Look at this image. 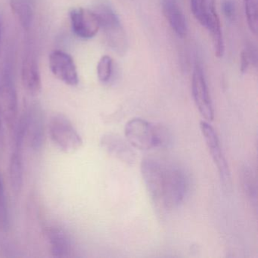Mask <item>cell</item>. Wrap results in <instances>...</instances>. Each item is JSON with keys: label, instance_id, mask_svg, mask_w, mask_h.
<instances>
[{"label": "cell", "instance_id": "obj_1", "mask_svg": "<svg viewBox=\"0 0 258 258\" xmlns=\"http://www.w3.org/2000/svg\"><path fill=\"white\" fill-rule=\"evenodd\" d=\"M140 169L149 196L158 207L173 210L183 202L188 186L183 170L154 158L143 160Z\"/></svg>", "mask_w": 258, "mask_h": 258}, {"label": "cell", "instance_id": "obj_2", "mask_svg": "<svg viewBox=\"0 0 258 258\" xmlns=\"http://www.w3.org/2000/svg\"><path fill=\"white\" fill-rule=\"evenodd\" d=\"M124 131L130 144L140 150L163 147L169 142V134L165 128L142 118L130 120Z\"/></svg>", "mask_w": 258, "mask_h": 258}, {"label": "cell", "instance_id": "obj_3", "mask_svg": "<svg viewBox=\"0 0 258 258\" xmlns=\"http://www.w3.org/2000/svg\"><path fill=\"white\" fill-rule=\"evenodd\" d=\"M191 10L196 20L211 34L216 56L221 58L225 46L216 0H191Z\"/></svg>", "mask_w": 258, "mask_h": 258}, {"label": "cell", "instance_id": "obj_4", "mask_svg": "<svg viewBox=\"0 0 258 258\" xmlns=\"http://www.w3.org/2000/svg\"><path fill=\"white\" fill-rule=\"evenodd\" d=\"M100 28L103 29L108 45L118 54H123L127 48L126 34L118 16L108 4H102L95 9Z\"/></svg>", "mask_w": 258, "mask_h": 258}, {"label": "cell", "instance_id": "obj_5", "mask_svg": "<svg viewBox=\"0 0 258 258\" xmlns=\"http://www.w3.org/2000/svg\"><path fill=\"white\" fill-rule=\"evenodd\" d=\"M49 134L52 143L64 153H75L82 147L81 135L70 120L63 114H56L51 118Z\"/></svg>", "mask_w": 258, "mask_h": 258}, {"label": "cell", "instance_id": "obj_6", "mask_svg": "<svg viewBox=\"0 0 258 258\" xmlns=\"http://www.w3.org/2000/svg\"><path fill=\"white\" fill-rule=\"evenodd\" d=\"M19 111L17 90L9 64L0 66V117L10 126L14 125Z\"/></svg>", "mask_w": 258, "mask_h": 258}, {"label": "cell", "instance_id": "obj_7", "mask_svg": "<svg viewBox=\"0 0 258 258\" xmlns=\"http://www.w3.org/2000/svg\"><path fill=\"white\" fill-rule=\"evenodd\" d=\"M25 126V137L30 147L39 150L44 142V116L38 103L30 105L21 117Z\"/></svg>", "mask_w": 258, "mask_h": 258}, {"label": "cell", "instance_id": "obj_8", "mask_svg": "<svg viewBox=\"0 0 258 258\" xmlns=\"http://www.w3.org/2000/svg\"><path fill=\"white\" fill-rule=\"evenodd\" d=\"M191 90L193 99L199 112L207 121H212L214 116L212 101L203 69L199 64H196L193 71Z\"/></svg>", "mask_w": 258, "mask_h": 258}, {"label": "cell", "instance_id": "obj_9", "mask_svg": "<svg viewBox=\"0 0 258 258\" xmlns=\"http://www.w3.org/2000/svg\"><path fill=\"white\" fill-rule=\"evenodd\" d=\"M52 75L66 85L75 87L79 83L78 69L72 55L61 50H54L49 57Z\"/></svg>", "mask_w": 258, "mask_h": 258}, {"label": "cell", "instance_id": "obj_10", "mask_svg": "<svg viewBox=\"0 0 258 258\" xmlns=\"http://www.w3.org/2000/svg\"><path fill=\"white\" fill-rule=\"evenodd\" d=\"M69 16L72 31L79 38H93L100 29V24L94 11L80 7L73 9Z\"/></svg>", "mask_w": 258, "mask_h": 258}, {"label": "cell", "instance_id": "obj_11", "mask_svg": "<svg viewBox=\"0 0 258 258\" xmlns=\"http://www.w3.org/2000/svg\"><path fill=\"white\" fill-rule=\"evenodd\" d=\"M200 126L210 153L220 173V178L224 183H229L230 181V173L226 158L220 147L217 133L208 122H201Z\"/></svg>", "mask_w": 258, "mask_h": 258}, {"label": "cell", "instance_id": "obj_12", "mask_svg": "<svg viewBox=\"0 0 258 258\" xmlns=\"http://www.w3.org/2000/svg\"><path fill=\"white\" fill-rule=\"evenodd\" d=\"M101 146L109 155L122 162L130 165L135 162V152L119 136L112 134H105L101 139Z\"/></svg>", "mask_w": 258, "mask_h": 258}, {"label": "cell", "instance_id": "obj_13", "mask_svg": "<svg viewBox=\"0 0 258 258\" xmlns=\"http://www.w3.org/2000/svg\"><path fill=\"white\" fill-rule=\"evenodd\" d=\"M44 235L54 257L63 258L69 256L72 250V241L64 229L57 226H50L45 229Z\"/></svg>", "mask_w": 258, "mask_h": 258}, {"label": "cell", "instance_id": "obj_14", "mask_svg": "<svg viewBox=\"0 0 258 258\" xmlns=\"http://www.w3.org/2000/svg\"><path fill=\"white\" fill-rule=\"evenodd\" d=\"M22 82L29 94L37 96L42 90V81L37 60L32 55H27L22 63Z\"/></svg>", "mask_w": 258, "mask_h": 258}, {"label": "cell", "instance_id": "obj_15", "mask_svg": "<svg viewBox=\"0 0 258 258\" xmlns=\"http://www.w3.org/2000/svg\"><path fill=\"white\" fill-rule=\"evenodd\" d=\"M162 11L175 34L180 37L186 36V19L176 0H162Z\"/></svg>", "mask_w": 258, "mask_h": 258}, {"label": "cell", "instance_id": "obj_16", "mask_svg": "<svg viewBox=\"0 0 258 258\" xmlns=\"http://www.w3.org/2000/svg\"><path fill=\"white\" fill-rule=\"evenodd\" d=\"M10 179L13 191L19 194L23 185V162L22 149H15L10 163Z\"/></svg>", "mask_w": 258, "mask_h": 258}, {"label": "cell", "instance_id": "obj_17", "mask_svg": "<svg viewBox=\"0 0 258 258\" xmlns=\"http://www.w3.org/2000/svg\"><path fill=\"white\" fill-rule=\"evenodd\" d=\"M10 5L21 26L28 31L34 19V8L31 0H11Z\"/></svg>", "mask_w": 258, "mask_h": 258}, {"label": "cell", "instance_id": "obj_18", "mask_svg": "<svg viewBox=\"0 0 258 258\" xmlns=\"http://www.w3.org/2000/svg\"><path fill=\"white\" fill-rule=\"evenodd\" d=\"M241 182H242L243 189L246 196L248 197L252 203L256 205L257 189H256V179L251 169L247 166L243 167L241 170Z\"/></svg>", "mask_w": 258, "mask_h": 258}, {"label": "cell", "instance_id": "obj_19", "mask_svg": "<svg viewBox=\"0 0 258 258\" xmlns=\"http://www.w3.org/2000/svg\"><path fill=\"white\" fill-rule=\"evenodd\" d=\"M249 29L254 35L258 31V0H243Z\"/></svg>", "mask_w": 258, "mask_h": 258}, {"label": "cell", "instance_id": "obj_20", "mask_svg": "<svg viewBox=\"0 0 258 258\" xmlns=\"http://www.w3.org/2000/svg\"><path fill=\"white\" fill-rule=\"evenodd\" d=\"M10 227V214L6 197L5 188L0 176V230L7 232Z\"/></svg>", "mask_w": 258, "mask_h": 258}, {"label": "cell", "instance_id": "obj_21", "mask_svg": "<svg viewBox=\"0 0 258 258\" xmlns=\"http://www.w3.org/2000/svg\"><path fill=\"white\" fill-rule=\"evenodd\" d=\"M113 61L109 55H103L97 64V76L99 81L107 83L112 76Z\"/></svg>", "mask_w": 258, "mask_h": 258}, {"label": "cell", "instance_id": "obj_22", "mask_svg": "<svg viewBox=\"0 0 258 258\" xmlns=\"http://www.w3.org/2000/svg\"><path fill=\"white\" fill-rule=\"evenodd\" d=\"M222 11L226 19L233 20L236 16V4L235 0H223L222 3Z\"/></svg>", "mask_w": 258, "mask_h": 258}, {"label": "cell", "instance_id": "obj_23", "mask_svg": "<svg viewBox=\"0 0 258 258\" xmlns=\"http://www.w3.org/2000/svg\"><path fill=\"white\" fill-rule=\"evenodd\" d=\"M240 61H241L240 68H241V73H246L247 69H248L249 66L251 64V61H250V57H249L248 54H247V51H246L245 49H244V50L241 52Z\"/></svg>", "mask_w": 258, "mask_h": 258}, {"label": "cell", "instance_id": "obj_24", "mask_svg": "<svg viewBox=\"0 0 258 258\" xmlns=\"http://www.w3.org/2000/svg\"><path fill=\"white\" fill-rule=\"evenodd\" d=\"M0 117V158L4 155L5 149V137H4V127H3L2 120Z\"/></svg>", "mask_w": 258, "mask_h": 258}, {"label": "cell", "instance_id": "obj_25", "mask_svg": "<svg viewBox=\"0 0 258 258\" xmlns=\"http://www.w3.org/2000/svg\"><path fill=\"white\" fill-rule=\"evenodd\" d=\"M0 45H1V25H0Z\"/></svg>", "mask_w": 258, "mask_h": 258}]
</instances>
